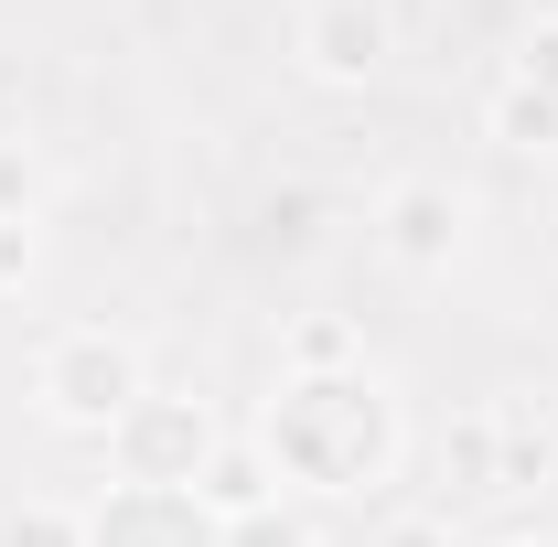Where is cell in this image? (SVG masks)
<instances>
[{
  "instance_id": "obj_1",
  "label": "cell",
  "mask_w": 558,
  "mask_h": 547,
  "mask_svg": "<svg viewBox=\"0 0 558 547\" xmlns=\"http://www.w3.org/2000/svg\"><path fill=\"white\" fill-rule=\"evenodd\" d=\"M258 440H269V462L290 483H312V494H365V483L387 473V451H398V418H387V387H365V376H301L269 409Z\"/></svg>"
},
{
  "instance_id": "obj_2",
  "label": "cell",
  "mask_w": 558,
  "mask_h": 547,
  "mask_svg": "<svg viewBox=\"0 0 558 547\" xmlns=\"http://www.w3.org/2000/svg\"><path fill=\"white\" fill-rule=\"evenodd\" d=\"M33 398H44L54 429H97V440H108V429L150 398L140 343L130 333H97V323H86V333H54V343H44V365H33Z\"/></svg>"
},
{
  "instance_id": "obj_3",
  "label": "cell",
  "mask_w": 558,
  "mask_h": 547,
  "mask_svg": "<svg viewBox=\"0 0 558 547\" xmlns=\"http://www.w3.org/2000/svg\"><path fill=\"white\" fill-rule=\"evenodd\" d=\"M108 462H119V483H140V494H194L205 462H215V409L150 387V398L108 429Z\"/></svg>"
},
{
  "instance_id": "obj_4",
  "label": "cell",
  "mask_w": 558,
  "mask_h": 547,
  "mask_svg": "<svg viewBox=\"0 0 558 547\" xmlns=\"http://www.w3.org/2000/svg\"><path fill=\"white\" fill-rule=\"evenodd\" d=\"M290 44L323 86H376V65L398 54V22H387V0H301Z\"/></svg>"
},
{
  "instance_id": "obj_5",
  "label": "cell",
  "mask_w": 558,
  "mask_h": 547,
  "mask_svg": "<svg viewBox=\"0 0 558 547\" xmlns=\"http://www.w3.org/2000/svg\"><path fill=\"white\" fill-rule=\"evenodd\" d=\"M376 247H387L398 269L440 279L451 258H462V194H451V183H429V172H409V183L376 205Z\"/></svg>"
},
{
  "instance_id": "obj_6",
  "label": "cell",
  "mask_w": 558,
  "mask_h": 547,
  "mask_svg": "<svg viewBox=\"0 0 558 547\" xmlns=\"http://www.w3.org/2000/svg\"><path fill=\"white\" fill-rule=\"evenodd\" d=\"M86 547H226V526L205 515V494H140V483H119V505L86 515Z\"/></svg>"
},
{
  "instance_id": "obj_7",
  "label": "cell",
  "mask_w": 558,
  "mask_h": 547,
  "mask_svg": "<svg viewBox=\"0 0 558 547\" xmlns=\"http://www.w3.org/2000/svg\"><path fill=\"white\" fill-rule=\"evenodd\" d=\"M484 130L505 139V150H558V97H537L526 75H505L494 108H484Z\"/></svg>"
},
{
  "instance_id": "obj_8",
  "label": "cell",
  "mask_w": 558,
  "mask_h": 547,
  "mask_svg": "<svg viewBox=\"0 0 558 547\" xmlns=\"http://www.w3.org/2000/svg\"><path fill=\"white\" fill-rule=\"evenodd\" d=\"M451 494H462V505H473V494H505V429H494V409H473L451 429Z\"/></svg>"
},
{
  "instance_id": "obj_9",
  "label": "cell",
  "mask_w": 558,
  "mask_h": 547,
  "mask_svg": "<svg viewBox=\"0 0 558 547\" xmlns=\"http://www.w3.org/2000/svg\"><path fill=\"white\" fill-rule=\"evenodd\" d=\"M194 494H205V515H247V505H269V462L258 451H215Z\"/></svg>"
},
{
  "instance_id": "obj_10",
  "label": "cell",
  "mask_w": 558,
  "mask_h": 547,
  "mask_svg": "<svg viewBox=\"0 0 558 547\" xmlns=\"http://www.w3.org/2000/svg\"><path fill=\"white\" fill-rule=\"evenodd\" d=\"M290 365H301V376H344L354 365V323L344 312H312V323L290 333Z\"/></svg>"
},
{
  "instance_id": "obj_11",
  "label": "cell",
  "mask_w": 558,
  "mask_h": 547,
  "mask_svg": "<svg viewBox=\"0 0 558 547\" xmlns=\"http://www.w3.org/2000/svg\"><path fill=\"white\" fill-rule=\"evenodd\" d=\"M0 547H86V515H65V505H11L0 515Z\"/></svg>"
},
{
  "instance_id": "obj_12",
  "label": "cell",
  "mask_w": 558,
  "mask_h": 547,
  "mask_svg": "<svg viewBox=\"0 0 558 547\" xmlns=\"http://www.w3.org/2000/svg\"><path fill=\"white\" fill-rule=\"evenodd\" d=\"M226 526V547H312V526L301 515H279V505H247V515H215Z\"/></svg>"
},
{
  "instance_id": "obj_13",
  "label": "cell",
  "mask_w": 558,
  "mask_h": 547,
  "mask_svg": "<svg viewBox=\"0 0 558 547\" xmlns=\"http://www.w3.org/2000/svg\"><path fill=\"white\" fill-rule=\"evenodd\" d=\"M515 75H526L537 97H558V11H548V22H526V44H515Z\"/></svg>"
},
{
  "instance_id": "obj_14",
  "label": "cell",
  "mask_w": 558,
  "mask_h": 547,
  "mask_svg": "<svg viewBox=\"0 0 558 547\" xmlns=\"http://www.w3.org/2000/svg\"><path fill=\"white\" fill-rule=\"evenodd\" d=\"M33 258H44L33 215H0V290H22V279H33Z\"/></svg>"
},
{
  "instance_id": "obj_15",
  "label": "cell",
  "mask_w": 558,
  "mask_h": 547,
  "mask_svg": "<svg viewBox=\"0 0 558 547\" xmlns=\"http://www.w3.org/2000/svg\"><path fill=\"white\" fill-rule=\"evenodd\" d=\"M33 194H44V183H33V150L0 139V215H33Z\"/></svg>"
},
{
  "instance_id": "obj_16",
  "label": "cell",
  "mask_w": 558,
  "mask_h": 547,
  "mask_svg": "<svg viewBox=\"0 0 558 547\" xmlns=\"http://www.w3.org/2000/svg\"><path fill=\"white\" fill-rule=\"evenodd\" d=\"M387 547H451V515H398Z\"/></svg>"
},
{
  "instance_id": "obj_17",
  "label": "cell",
  "mask_w": 558,
  "mask_h": 547,
  "mask_svg": "<svg viewBox=\"0 0 558 547\" xmlns=\"http://www.w3.org/2000/svg\"><path fill=\"white\" fill-rule=\"evenodd\" d=\"M526 547H558V537H526Z\"/></svg>"
}]
</instances>
